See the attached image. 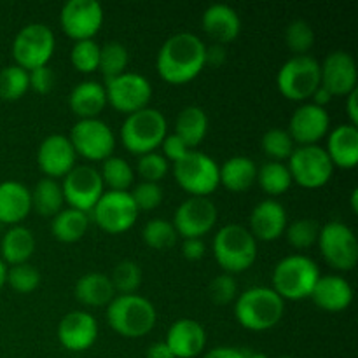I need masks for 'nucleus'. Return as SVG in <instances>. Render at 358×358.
Wrapping results in <instances>:
<instances>
[{
	"mask_svg": "<svg viewBox=\"0 0 358 358\" xmlns=\"http://www.w3.org/2000/svg\"><path fill=\"white\" fill-rule=\"evenodd\" d=\"M205 52L206 45L198 35L191 31L171 35L157 52V72L170 84L189 83L205 66Z\"/></svg>",
	"mask_w": 358,
	"mask_h": 358,
	"instance_id": "nucleus-1",
	"label": "nucleus"
},
{
	"mask_svg": "<svg viewBox=\"0 0 358 358\" xmlns=\"http://www.w3.org/2000/svg\"><path fill=\"white\" fill-rule=\"evenodd\" d=\"M107 322L124 338H142L156 325V308L138 294H121L107 306Z\"/></svg>",
	"mask_w": 358,
	"mask_h": 358,
	"instance_id": "nucleus-2",
	"label": "nucleus"
},
{
	"mask_svg": "<svg viewBox=\"0 0 358 358\" xmlns=\"http://www.w3.org/2000/svg\"><path fill=\"white\" fill-rule=\"evenodd\" d=\"M285 303L268 287H252L245 290L234 304V315L241 327L248 331H268L283 317Z\"/></svg>",
	"mask_w": 358,
	"mask_h": 358,
	"instance_id": "nucleus-3",
	"label": "nucleus"
},
{
	"mask_svg": "<svg viewBox=\"0 0 358 358\" xmlns=\"http://www.w3.org/2000/svg\"><path fill=\"white\" fill-rule=\"evenodd\" d=\"M213 255L224 271L241 273L255 262L257 240L241 224H227L213 238Z\"/></svg>",
	"mask_w": 358,
	"mask_h": 358,
	"instance_id": "nucleus-4",
	"label": "nucleus"
},
{
	"mask_svg": "<svg viewBox=\"0 0 358 358\" xmlns=\"http://www.w3.org/2000/svg\"><path fill=\"white\" fill-rule=\"evenodd\" d=\"M320 278L318 266L306 255H289L273 269V287L283 301H299L310 297Z\"/></svg>",
	"mask_w": 358,
	"mask_h": 358,
	"instance_id": "nucleus-5",
	"label": "nucleus"
},
{
	"mask_svg": "<svg viewBox=\"0 0 358 358\" xmlns=\"http://www.w3.org/2000/svg\"><path fill=\"white\" fill-rule=\"evenodd\" d=\"M166 119L157 108L145 107L126 117L121 126V140L133 154L154 152L166 136Z\"/></svg>",
	"mask_w": 358,
	"mask_h": 358,
	"instance_id": "nucleus-6",
	"label": "nucleus"
},
{
	"mask_svg": "<svg viewBox=\"0 0 358 358\" xmlns=\"http://www.w3.org/2000/svg\"><path fill=\"white\" fill-rule=\"evenodd\" d=\"M280 93L294 101L311 98L320 86V63L308 55H297L287 59L276 76Z\"/></svg>",
	"mask_w": 358,
	"mask_h": 358,
	"instance_id": "nucleus-7",
	"label": "nucleus"
},
{
	"mask_svg": "<svg viewBox=\"0 0 358 358\" xmlns=\"http://www.w3.org/2000/svg\"><path fill=\"white\" fill-rule=\"evenodd\" d=\"M55 34L44 23H30L17 31L13 42V56L17 66L28 70L48 65L55 52Z\"/></svg>",
	"mask_w": 358,
	"mask_h": 358,
	"instance_id": "nucleus-8",
	"label": "nucleus"
},
{
	"mask_svg": "<svg viewBox=\"0 0 358 358\" xmlns=\"http://www.w3.org/2000/svg\"><path fill=\"white\" fill-rule=\"evenodd\" d=\"M175 178L184 191L192 196H208L219 185V164L205 152L189 150L175 163Z\"/></svg>",
	"mask_w": 358,
	"mask_h": 358,
	"instance_id": "nucleus-9",
	"label": "nucleus"
},
{
	"mask_svg": "<svg viewBox=\"0 0 358 358\" xmlns=\"http://www.w3.org/2000/svg\"><path fill=\"white\" fill-rule=\"evenodd\" d=\"M287 168L292 182H297L301 187L306 189L324 187L334 171V164L329 154L318 145H301L294 149Z\"/></svg>",
	"mask_w": 358,
	"mask_h": 358,
	"instance_id": "nucleus-10",
	"label": "nucleus"
},
{
	"mask_svg": "<svg viewBox=\"0 0 358 358\" xmlns=\"http://www.w3.org/2000/svg\"><path fill=\"white\" fill-rule=\"evenodd\" d=\"M322 255L336 269L350 271L358 261L357 236L346 224L332 220L320 227L318 234Z\"/></svg>",
	"mask_w": 358,
	"mask_h": 358,
	"instance_id": "nucleus-11",
	"label": "nucleus"
},
{
	"mask_svg": "<svg viewBox=\"0 0 358 358\" xmlns=\"http://www.w3.org/2000/svg\"><path fill=\"white\" fill-rule=\"evenodd\" d=\"M138 208L128 191L103 192L93 208V219L98 227L110 234L124 233L135 224Z\"/></svg>",
	"mask_w": 358,
	"mask_h": 358,
	"instance_id": "nucleus-12",
	"label": "nucleus"
},
{
	"mask_svg": "<svg viewBox=\"0 0 358 358\" xmlns=\"http://www.w3.org/2000/svg\"><path fill=\"white\" fill-rule=\"evenodd\" d=\"M76 154L91 161H105L112 156L115 147V138L107 122L94 119H80L70 131Z\"/></svg>",
	"mask_w": 358,
	"mask_h": 358,
	"instance_id": "nucleus-13",
	"label": "nucleus"
},
{
	"mask_svg": "<svg viewBox=\"0 0 358 358\" xmlns=\"http://www.w3.org/2000/svg\"><path fill=\"white\" fill-rule=\"evenodd\" d=\"M105 84L107 100L112 107L128 115L145 108L152 96V86L142 73L124 72L114 79H108Z\"/></svg>",
	"mask_w": 358,
	"mask_h": 358,
	"instance_id": "nucleus-14",
	"label": "nucleus"
},
{
	"mask_svg": "<svg viewBox=\"0 0 358 358\" xmlns=\"http://www.w3.org/2000/svg\"><path fill=\"white\" fill-rule=\"evenodd\" d=\"M62 189L63 198L69 201L70 208L86 213L94 208L100 196L103 194V180H101L100 171L94 170L93 166L80 164V166H73L65 175Z\"/></svg>",
	"mask_w": 358,
	"mask_h": 358,
	"instance_id": "nucleus-15",
	"label": "nucleus"
},
{
	"mask_svg": "<svg viewBox=\"0 0 358 358\" xmlns=\"http://www.w3.org/2000/svg\"><path fill=\"white\" fill-rule=\"evenodd\" d=\"M59 23L63 31L76 41L93 38L103 23V9L98 0H69L62 7Z\"/></svg>",
	"mask_w": 358,
	"mask_h": 358,
	"instance_id": "nucleus-16",
	"label": "nucleus"
},
{
	"mask_svg": "<svg viewBox=\"0 0 358 358\" xmlns=\"http://www.w3.org/2000/svg\"><path fill=\"white\" fill-rule=\"evenodd\" d=\"M217 222V208L212 199L205 196H191L177 208L173 227L178 234L187 238H201Z\"/></svg>",
	"mask_w": 358,
	"mask_h": 358,
	"instance_id": "nucleus-17",
	"label": "nucleus"
},
{
	"mask_svg": "<svg viewBox=\"0 0 358 358\" xmlns=\"http://www.w3.org/2000/svg\"><path fill=\"white\" fill-rule=\"evenodd\" d=\"M320 86L334 96H346L357 90V63L350 52L334 51L320 65Z\"/></svg>",
	"mask_w": 358,
	"mask_h": 358,
	"instance_id": "nucleus-18",
	"label": "nucleus"
},
{
	"mask_svg": "<svg viewBox=\"0 0 358 358\" xmlns=\"http://www.w3.org/2000/svg\"><path fill=\"white\" fill-rule=\"evenodd\" d=\"M327 110L315 103H304L292 114L289 122V135L294 142L301 145H317L318 140L324 138L329 131Z\"/></svg>",
	"mask_w": 358,
	"mask_h": 358,
	"instance_id": "nucleus-19",
	"label": "nucleus"
},
{
	"mask_svg": "<svg viewBox=\"0 0 358 358\" xmlns=\"http://www.w3.org/2000/svg\"><path fill=\"white\" fill-rule=\"evenodd\" d=\"M76 149L69 136L49 135L42 140L37 152V163L48 178L65 177L76 166Z\"/></svg>",
	"mask_w": 358,
	"mask_h": 358,
	"instance_id": "nucleus-20",
	"label": "nucleus"
},
{
	"mask_svg": "<svg viewBox=\"0 0 358 358\" xmlns=\"http://www.w3.org/2000/svg\"><path fill=\"white\" fill-rule=\"evenodd\" d=\"M98 324L93 315L86 311H72L65 315L58 325V339L63 348L70 352H84L94 345Z\"/></svg>",
	"mask_w": 358,
	"mask_h": 358,
	"instance_id": "nucleus-21",
	"label": "nucleus"
},
{
	"mask_svg": "<svg viewBox=\"0 0 358 358\" xmlns=\"http://www.w3.org/2000/svg\"><path fill=\"white\" fill-rule=\"evenodd\" d=\"M175 358H194L205 350L206 332L201 324L191 318H180L168 329L166 341Z\"/></svg>",
	"mask_w": 358,
	"mask_h": 358,
	"instance_id": "nucleus-22",
	"label": "nucleus"
},
{
	"mask_svg": "<svg viewBox=\"0 0 358 358\" xmlns=\"http://www.w3.org/2000/svg\"><path fill=\"white\" fill-rule=\"evenodd\" d=\"M250 233L255 240L273 241L287 229V212L276 199L257 203L250 213Z\"/></svg>",
	"mask_w": 358,
	"mask_h": 358,
	"instance_id": "nucleus-23",
	"label": "nucleus"
},
{
	"mask_svg": "<svg viewBox=\"0 0 358 358\" xmlns=\"http://www.w3.org/2000/svg\"><path fill=\"white\" fill-rule=\"evenodd\" d=\"M310 297L320 310L338 313V311L346 310L352 304L353 290L352 285L341 276L327 275L318 278Z\"/></svg>",
	"mask_w": 358,
	"mask_h": 358,
	"instance_id": "nucleus-24",
	"label": "nucleus"
},
{
	"mask_svg": "<svg viewBox=\"0 0 358 358\" xmlns=\"http://www.w3.org/2000/svg\"><path fill=\"white\" fill-rule=\"evenodd\" d=\"M203 30L215 41L226 44L234 41L241 30V20L236 10L227 3H213L203 13Z\"/></svg>",
	"mask_w": 358,
	"mask_h": 358,
	"instance_id": "nucleus-25",
	"label": "nucleus"
},
{
	"mask_svg": "<svg viewBox=\"0 0 358 358\" xmlns=\"http://www.w3.org/2000/svg\"><path fill=\"white\" fill-rule=\"evenodd\" d=\"M31 196L17 180L0 182V222L17 224L30 213Z\"/></svg>",
	"mask_w": 358,
	"mask_h": 358,
	"instance_id": "nucleus-26",
	"label": "nucleus"
},
{
	"mask_svg": "<svg viewBox=\"0 0 358 358\" xmlns=\"http://www.w3.org/2000/svg\"><path fill=\"white\" fill-rule=\"evenodd\" d=\"M325 152L332 164L339 168H353L358 163V129L353 124H339L331 131Z\"/></svg>",
	"mask_w": 358,
	"mask_h": 358,
	"instance_id": "nucleus-27",
	"label": "nucleus"
},
{
	"mask_svg": "<svg viewBox=\"0 0 358 358\" xmlns=\"http://www.w3.org/2000/svg\"><path fill=\"white\" fill-rule=\"evenodd\" d=\"M70 108L76 115L83 119H94L107 105L105 86L94 80H84L77 84L69 98Z\"/></svg>",
	"mask_w": 358,
	"mask_h": 358,
	"instance_id": "nucleus-28",
	"label": "nucleus"
},
{
	"mask_svg": "<svg viewBox=\"0 0 358 358\" xmlns=\"http://www.w3.org/2000/svg\"><path fill=\"white\" fill-rule=\"evenodd\" d=\"M76 297L84 306L101 308L110 304L115 297V290L108 276L101 273H87L76 283Z\"/></svg>",
	"mask_w": 358,
	"mask_h": 358,
	"instance_id": "nucleus-29",
	"label": "nucleus"
},
{
	"mask_svg": "<svg viewBox=\"0 0 358 358\" xmlns=\"http://www.w3.org/2000/svg\"><path fill=\"white\" fill-rule=\"evenodd\" d=\"M257 180V164L245 156L229 157L219 168V184L233 192L247 191Z\"/></svg>",
	"mask_w": 358,
	"mask_h": 358,
	"instance_id": "nucleus-30",
	"label": "nucleus"
},
{
	"mask_svg": "<svg viewBox=\"0 0 358 358\" xmlns=\"http://www.w3.org/2000/svg\"><path fill=\"white\" fill-rule=\"evenodd\" d=\"M208 131V117L205 110L196 105L182 108L180 114L175 121V135L182 140L187 147H196Z\"/></svg>",
	"mask_w": 358,
	"mask_h": 358,
	"instance_id": "nucleus-31",
	"label": "nucleus"
},
{
	"mask_svg": "<svg viewBox=\"0 0 358 358\" xmlns=\"http://www.w3.org/2000/svg\"><path fill=\"white\" fill-rule=\"evenodd\" d=\"M2 257L9 264H24L35 250V238L30 229L23 226H14L3 234Z\"/></svg>",
	"mask_w": 358,
	"mask_h": 358,
	"instance_id": "nucleus-32",
	"label": "nucleus"
},
{
	"mask_svg": "<svg viewBox=\"0 0 358 358\" xmlns=\"http://www.w3.org/2000/svg\"><path fill=\"white\" fill-rule=\"evenodd\" d=\"M87 215L80 210L76 208H66L56 213L55 219L51 224V233L52 236L63 243H73L79 241L87 231Z\"/></svg>",
	"mask_w": 358,
	"mask_h": 358,
	"instance_id": "nucleus-33",
	"label": "nucleus"
},
{
	"mask_svg": "<svg viewBox=\"0 0 358 358\" xmlns=\"http://www.w3.org/2000/svg\"><path fill=\"white\" fill-rule=\"evenodd\" d=\"M31 196V208L37 210L41 215L51 217L56 215L63 210V189L55 178H42L37 182L34 191L30 192Z\"/></svg>",
	"mask_w": 358,
	"mask_h": 358,
	"instance_id": "nucleus-34",
	"label": "nucleus"
},
{
	"mask_svg": "<svg viewBox=\"0 0 358 358\" xmlns=\"http://www.w3.org/2000/svg\"><path fill=\"white\" fill-rule=\"evenodd\" d=\"M257 180L262 191L271 196L283 194L292 185L289 168L278 161H269V163L262 164L261 170H257Z\"/></svg>",
	"mask_w": 358,
	"mask_h": 358,
	"instance_id": "nucleus-35",
	"label": "nucleus"
},
{
	"mask_svg": "<svg viewBox=\"0 0 358 358\" xmlns=\"http://www.w3.org/2000/svg\"><path fill=\"white\" fill-rule=\"evenodd\" d=\"M128 49L121 44V42L110 41L100 48V63H98V70H101L105 80L114 79V77L124 73L126 66H128Z\"/></svg>",
	"mask_w": 358,
	"mask_h": 358,
	"instance_id": "nucleus-36",
	"label": "nucleus"
},
{
	"mask_svg": "<svg viewBox=\"0 0 358 358\" xmlns=\"http://www.w3.org/2000/svg\"><path fill=\"white\" fill-rule=\"evenodd\" d=\"M101 180L107 184L110 191H126L133 182V168L122 157L110 156L103 161L101 166Z\"/></svg>",
	"mask_w": 358,
	"mask_h": 358,
	"instance_id": "nucleus-37",
	"label": "nucleus"
},
{
	"mask_svg": "<svg viewBox=\"0 0 358 358\" xmlns=\"http://www.w3.org/2000/svg\"><path fill=\"white\" fill-rule=\"evenodd\" d=\"M30 87L28 72L17 65L6 66L0 70V98L2 100H17Z\"/></svg>",
	"mask_w": 358,
	"mask_h": 358,
	"instance_id": "nucleus-38",
	"label": "nucleus"
},
{
	"mask_svg": "<svg viewBox=\"0 0 358 358\" xmlns=\"http://www.w3.org/2000/svg\"><path fill=\"white\" fill-rule=\"evenodd\" d=\"M142 238L150 248H170L177 241V231L173 224L164 219H152L143 226Z\"/></svg>",
	"mask_w": 358,
	"mask_h": 358,
	"instance_id": "nucleus-39",
	"label": "nucleus"
},
{
	"mask_svg": "<svg viewBox=\"0 0 358 358\" xmlns=\"http://www.w3.org/2000/svg\"><path fill=\"white\" fill-rule=\"evenodd\" d=\"M262 150L271 157L273 161L289 159L294 150V140L290 138L289 131L282 128H271L264 133L261 140Z\"/></svg>",
	"mask_w": 358,
	"mask_h": 358,
	"instance_id": "nucleus-40",
	"label": "nucleus"
},
{
	"mask_svg": "<svg viewBox=\"0 0 358 358\" xmlns=\"http://www.w3.org/2000/svg\"><path fill=\"white\" fill-rule=\"evenodd\" d=\"M287 240L294 248H310L318 241V234H320V226L317 220L313 219H297L294 220L290 226L285 229Z\"/></svg>",
	"mask_w": 358,
	"mask_h": 358,
	"instance_id": "nucleus-41",
	"label": "nucleus"
},
{
	"mask_svg": "<svg viewBox=\"0 0 358 358\" xmlns=\"http://www.w3.org/2000/svg\"><path fill=\"white\" fill-rule=\"evenodd\" d=\"M70 59L79 72H94V70H98V63H100V45L93 38L77 41L73 44L72 52H70Z\"/></svg>",
	"mask_w": 358,
	"mask_h": 358,
	"instance_id": "nucleus-42",
	"label": "nucleus"
},
{
	"mask_svg": "<svg viewBox=\"0 0 358 358\" xmlns=\"http://www.w3.org/2000/svg\"><path fill=\"white\" fill-rule=\"evenodd\" d=\"M110 282L117 292L135 294L142 283V269L135 261H122L115 266Z\"/></svg>",
	"mask_w": 358,
	"mask_h": 358,
	"instance_id": "nucleus-43",
	"label": "nucleus"
},
{
	"mask_svg": "<svg viewBox=\"0 0 358 358\" xmlns=\"http://www.w3.org/2000/svg\"><path fill=\"white\" fill-rule=\"evenodd\" d=\"M6 282H9V285L13 287L16 292L30 294L34 292L38 287V283H41V273H38L34 266L28 264V262H24V264H16L7 271Z\"/></svg>",
	"mask_w": 358,
	"mask_h": 358,
	"instance_id": "nucleus-44",
	"label": "nucleus"
},
{
	"mask_svg": "<svg viewBox=\"0 0 358 358\" xmlns=\"http://www.w3.org/2000/svg\"><path fill=\"white\" fill-rule=\"evenodd\" d=\"M285 42L297 55H306L315 42V31L311 24L304 20H296L287 27Z\"/></svg>",
	"mask_w": 358,
	"mask_h": 358,
	"instance_id": "nucleus-45",
	"label": "nucleus"
},
{
	"mask_svg": "<svg viewBox=\"0 0 358 358\" xmlns=\"http://www.w3.org/2000/svg\"><path fill=\"white\" fill-rule=\"evenodd\" d=\"M129 194H131L138 212L140 210L149 212V210L157 208L163 203V189L159 187V184H154V182H140Z\"/></svg>",
	"mask_w": 358,
	"mask_h": 358,
	"instance_id": "nucleus-46",
	"label": "nucleus"
},
{
	"mask_svg": "<svg viewBox=\"0 0 358 358\" xmlns=\"http://www.w3.org/2000/svg\"><path fill=\"white\" fill-rule=\"evenodd\" d=\"M136 168H138V173L142 175L143 182L157 184L168 173V161L166 157L157 152H147L140 156Z\"/></svg>",
	"mask_w": 358,
	"mask_h": 358,
	"instance_id": "nucleus-47",
	"label": "nucleus"
},
{
	"mask_svg": "<svg viewBox=\"0 0 358 358\" xmlns=\"http://www.w3.org/2000/svg\"><path fill=\"white\" fill-rule=\"evenodd\" d=\"M208 294L215 304H229L236 297L238 285L231 275H219L212 280L208 287Z\"/></svg>",
	"mask_w": 358,
	"mask_h": 358,
	"instance_id": "nucleus-48",
	"label": "nucleus"
},
{
	"mask_svg": "<svg viewBox=\"0 0 358 358\" xmlns=\"http://www.w3.org/2000/svg\"><path fill=\"white\" fill-rule=\"evenodd\" d=\"M28 83H30V87L35 93L45 94L55 86V72L48 65L38 66V69L28 72Z\"/></svg>",
	"mask_w": 358,
	"mask_h": 358,
	"instance_id": "nucleus-49",
	"label": "nucleus"
},
{
	"mask_svg": "<svg viewBox=\"0 0 358 358\" xmlns=\"http://www.w3.org/2000/svg\"><path fill=\"white\" fill-rule=\"evenodd\" d=\"M163 152L164 156L168 157V159H171L173 163H177V161H180L182 157L185 156V154L189 152V147L185 145L184 142H182L180 138H178L177 135H168L164 136L163 140Z\"/></svg>",
	"mask_w": 358,
	"mask_h": 358,
	"instance_id": "nucleus-50",
	"label": "nucleus"
},
{
	"mask_svg": "<svg viewBox=\"0 0 358 358\" xmlns=\"http://www.w3.org/2000/svg\"><path fill=\"white\" fill-rule=\"evenodd\" d=\"M182 254L187 261H199L205 255V243L201 238H187L182 245Z\"/></svg>",
	"mask_w": 358,
	"mask_h": 358,
	"instance_id": "nucleus-51",
	"label": "nucleus"
},
{
	"mask_svg": "<svg viewBox=\"0 0 358 358\" xmlns=\"http://www.w3.org/2000/svg\"><path fill=\"white\" fill-rule=\"evenodd\" d=\"M203 358H245L243 348H231V346H219L210 350Z\"/></svg>",
	"mask_w": 358,
	"mask_h": 358,
	"instance_id": "nucleus-52",
	"label": "nucleus"
},
{
	"mask_svg": "<svg viewBox=\"0 0 358 358\" xmlns=\"http://www.w3.org/2000/svg\"><path fill=\"white\" fill-rule=\"evenodd\" d=\"M206 63H212V65H222L224 59H226V49L222 44H213L212 48H206L205 52Z\"/></svg>",
	"mask_w": 358,
	"mask_h": 358,
	"instance_id": "nucleus-53",
	"label": "nucleus"
},
{
	"mask_svg": "<svg viewBox=\"0 0 358 358\" xmlns=\"http://www.w3.org/2000/svg\"><path fill=\"white\" fill-rule=\"evenodd\" d=\"M147 358H175V355L171 353V350L168 348L166 343L159 341L149 346V350H147Z\"/></svg>",
	"mask_w": 358,
	"mask_h": 358,
	"instance_id": "nucleus-54",
	"label": "nucleus"
},
{
	"mask_svg": "<svg viewBox=\"0 0 358 358\" xmlns=\"http://www.w3.org/2000/svg\"><path fill=\"white\" fill-rule=\"evenodd\" d=\"M346 112L350 115V124L357 126L358 124V108H357V98H358V91L353 90L352 93L346 94Z\"/></svg>",
	"mask_w": 358,
	"mask_h": 358,
	"instance_id": "nucleus-55",
	"label": "nucleus"
},
{
	"mask_svg": "<svg viewBox=\"0 0 358 358\" xmlns=\"http://www.w3.org/2000/svg\"><path fill=\"white\" fill-rule=\"evenodd\" d=\"M311 98H313L315 105H318V107H324L325 103H329V101L332 100V94L329 93L324 86H318L317 90H315V93L311 94Z\"/></svg>",
	"mask_w": 358,
	"mask_h": 358,
	"instance_id": "nucleus-56",
	"label": "nucleus"
},
{
	"mask_svg": "<svg viewBox=\"0 0 358 358\" xmlns=\"http://www.w3.org/2000/svg\"><path fill=\"white\" fill-rule=\"evenodd\" d=\"M6 280H7V268H6V262L0 259V290H2V287L6 285Z\"/></svg>",
	"mask_w": 358,
	"mask_h": 358,
	"instance_id": "nucleus-57",
	"label": "nucleus"
},
{
	"mask_svg": "<svg viewBox=\"0 0 358 358\" xmlns=\"http://www.w3.org/2000/svg\"><path fill=\"white\" fill-rule=\"evenodd\" d=\"M245 352V358H268V355L261 352H252V350H243Z\"/></svg>",
	"mask_w": 358,
	"mask_h": 358,
	"instance_id": "nucleus-58",
	"label": "nucleus"
},
{
	"mask_svg": "<svg viewBox=\"0 0 358 358\" xmlns=\"http://www.w3.org/2000/svg\"><path fill=\"white\" fill-rule=\"evenodd\" d=\"M357 198H358V189H353V191H352V208H353V212H358Z\"/></svg>",
	"mask_w": 358,
	"mask_h": 358,
	"instance_id": "nucleus-59",
	"label": "nucleus"
},
{
	"mask_svg": "<svg viewBox=\"0 0 358 358\" xmlns=\"http://www.w3.org/2000/svg\"><path fill=\"white\" fill-rule=\"evenodd\" d=\"M280 358H292V357H280Z\"/></svg>",
	"mask_w": 358,
	"mask_h": 358,
	"instance_id": "nucleus-60",
	"label": "nucleus"
}]
</instances>
